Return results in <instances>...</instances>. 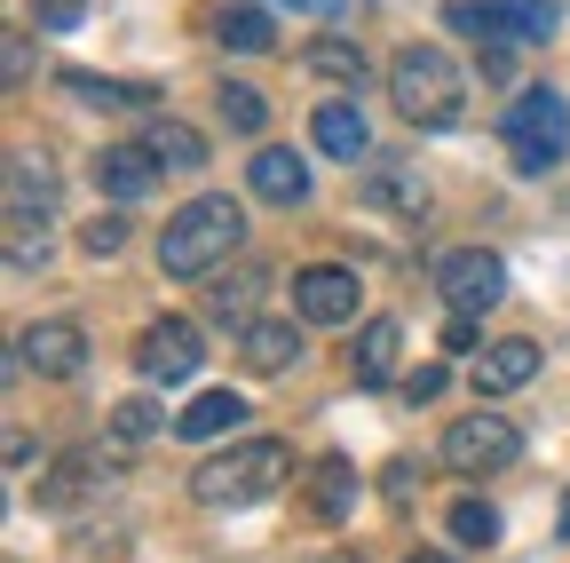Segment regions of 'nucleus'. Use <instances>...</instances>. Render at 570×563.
I'll use <instances>...</instances> for the list:
<instances>
[{
  "label": "nucleus",
  "mask_w": 570,
  "mask_h": 563,
  "mask_svg": "<svg viewBox=\"0 0 570 563\" xmlns=\"http://www.w3.org/2000/svg\"><path fill=\"white\" fill-rule=\"evenodd\" d=\"M238 246H246V206L223 198V191H206V198H190L183 215L167 223V239H159V270H167V278H214Z\"/></svg>",
  "instance_id": "1"
},
{
  "label": "nucleus",
  "mask_w": 570,
  "mask_h": 563,
  "mask_svg": "<svg viewBox=\"0 0 570 563\" xmlns=\"http://www.w3.org/2000/svg\"><path fill=\"white\" fill-rule=\"evenodd\" d=\"M389 96H396V111L420 119V127H460V111H468V80H460V64H452L444 48H396Z\"/></svg>",
  "instance_id": "2"
},
{
  "label": "nucleus",
  "mask_w": 570,
  "mask_h": 563,
  "mask_svg": "<svg viewBox=\"0 0 570 563\" xmlns=\"http://www.w3.org/2000/svg\"><path fill=\"white\" fill-rule=\"evenodd\" d=\"M285 468H294V453H285L277 437H246L238 453L206 460L190 476V501L198 508H254V501H269V492L285 484Z\"/></svg>",
  "instance_id": "3"
},
{
  "label": "nucleus",
  "mask_w": 570,
  "mask_h": 563,
  "mask_svg": "<svg viewBox=\"0 0 570 563\" xmlns=\"http://www.w3.org/2000/svg\"><path fill=\"white\" fill-rule=\"evenodd\" d=\"M508 159H515V175H547V167L570 159V111H562L554 88H515V104H508Z\"/></svg>",
  "instance_id": "4"
},
{
  "label": "nucleus",
  "mask_w": 570,
  "mask_h": 563,
  "mask_svg": "<svg viewBox=\"0 0 570 563\" xmlns=\"http://www.w3.org/2000/svg\"><path fill=\"white\" fill-rule=\"evenodd\" d=\"M444 17H452L468 40H491V48H539V40H554V25H562L554 0H452Z\"/></svg>",
  "instance_id": "5"
},
{
  "label": "nucleus",
  "mask_w": 570,
  "mask_h": 563,
  "mask_svg": "<svg viewBox=\"0 0 570 563\" xmlns=\"http://www.w3.org/2000/svg\"><path fill=\"white\" fill-rule=\"evenodd\" d=\"M515 453H523V429L508 412H460L444 429V468L452 476H499V468H515Z\"/></svg>",
  "instance_id": "6"
},
{
  "label": "nucleus",
  "mask_w": 570,
  "mask_h": 563,
  "mask_svg": "<svg viewBox=\"0 0 570 563\" xmlns=\"http://www.w3.org/2000/svg\"><path fill=\"white\" fill-rule=\"evenodd\" d=\"M436 287L460 318H483V310L508 302V262L483 254V246H452V254H436Z\"/></svg>",
  "instance_id": "7"
},
{
  "label": "nucleus",
  "mask_w": 570,
  "mask_h": 563,
  "mask_svg": "<svg viewBox=\"0 0 570 563\" xmlns=\"http://www.w3.org/2000/svg\"><path fill=\"white\" fill-rule=\"evenodd\" d=\"M198 358H206V341H198V326H190V318H159V326H142L135 366H142V381H151V389H183V381L198 373Z\"/></svg>",
  "instance_id": "8"
},
{
  "label": "nucleus",
  "mask_w": 570,
  "mask_h": 563,
  "mask_svg": "<svg viewBox=\"0 0 570 563\" xmlns=\"http://www.w3.org/2000/svg\"><path fill=\"white\" fill-rule=\"evenodd\" d=\"M111 476H119V468H111L96 445H80V453H63L56 476L40 484V508H48V516H80V508H96L104 492H111Z\"/></svg>",
  "instance_id": "9"
},
{
  "label": "nucleus",
  "mask_w": 570,
  "mask_h": 563,
  "mask_svg": "<svg viewBox=\"0 0 570 563\" xmlns=\"http://www.w3.org/2000/svg\"><path fill=\"white\" fill-rule=\"evenodd\" d=\"M48 373V381H71V373H80L88 366V333L80 326H71V318H40V326H24L17 333V366L9 373Z\"/></svg>",
  "instance_id": "10"
},
{
  "label": "nucleus",
  "mask_w": 570,
  "mask_h": 563,
  "mask_svg": "<svg viewBox=\"0 0 570 563\" xmlns=\"http://www.w3.org/2000/svg\"><path fill=\"white\" fill-rule=\"evenodd\" d=\"M294 310H302L309 326H348V318H356V270H341V262L302 270V278H294Z\"/></svg>",
  "instance_id": "11"
},
{
  "label": "nucleus",
  "mask_w": 570,
  "mask_h": 563,
  "mask_svg": "<svg viewBox=\"0 0 570 563\" xmlns=\"http://www.w3.org/2000/svg\"><path fill=\"white\" fill-rule=\"evenodd\" d=\"M356 198H365L373 215H404V223H420V215H428V183H420V167H404V159H381V167H365Z\"/></svg>",
  "instance_id": "12"
},
{
  "label": "nucleus",
  "mask_w": 570,
  "mask_h": 563,
  "mask_svg": "<svg viewBox=\"0 0 570 563\" xmlns=\"http://www.w3.org/2000/svg\"><path fill=\"white\" fill-rule=\"evenodd\" d=\"M531 373H539V341H523V333L475 349V397H508V389H523Z\"/></svg>",
  "instance_id": "13"
},
{
  "label": "nucleus",
  "mask_w": 570,
  "mask_h": 563,
  "mask_svg": "<svg viewBox=\"0 0 570 563\" xmlns=\"http://www.w3.org/2000/svg\"><path fill=\"white\" fill-rule=\"evenodd\" d=\"M309 144H317L325 159H348V167H356V159L373 152V127H365V111H356V104H341V96H333V104H317V111H309Z\"/></svg>",
  "instance_id": "14"
},
{
  "label": "nucleus",
  "mask_w": 570,
  "mask_h": 563,
  "mask_svg": "<svg viewBox=\"0 0 570 563\" xmlns=\"http://www.w3.org/2000/svg\"><path fill=\"white\" fill-rule=\"evenodd\" d=\"M246 183H254V198H269V206H302V198H309V167H302L294 152H277V144H262V152L246 159Z\"/></svg>",
  "instance_id": "15"
},
{
  "label": "nucleus",
  "mask_w": 570,
  "mask_h": 563,
  "mask_svg": "<svg viewBox=\"0 0 570 563\" xmlns=\"http://www.w3.org/2000/svg\"><path fill=\"white\" fill-rule=\"evenodd\" d=\"M151 183H159V159L142 152V144H104V152H96V191H111L119 206L142 198Z\"/></svg>",
  "instance_id": "16"
},
{
  "label": "nucleus",
  "mask_w": 570,
  "mask_h": 563,
  "mask_svg": "<svg viewBox=\"0 0 570 563\" xmlns=\"http://www.w3.org/2000/svg\"><path fill=\"white\" fill-rule=\"evenodd\" d=\"M294 358H302V333L285 326V318H254V326L238 333V366H246V373H285Z\"/></svg>",
  "instance_id": "17"
},
{
  "label": "nucleus",
  "mask_w": 570,
  "mask_h": 563,
  "mask_svg": "<svg viewBox=\"0 0 570 563\" xmlns=\"http://www.w3.org/2000/svg\"><path fill=\"white\" fill-rule=\"evenodd\" d=\"M230 429H246V397L238 389H206V397H190V412H175V437H190V445L230 437Z\"/></svg>",
  "instance_id": "18"
},
{
  "label": "nucleus",
  "mask_w": 570,
  "mask_h": 563,
  "mask_svg": "<svg viewBox=\"0 0 570 563\" xmlns=\"http://www.w3.org/2000/svg\"><path fill=\"white\" fill-rule=\"evenodd\" d=\"M48 206H56L48 167H40L32 152H17V159H9V223H40V231H48Z\"/></svg>",
  "instance_id": "19"
},
{
  "label": "nucleus",
  "mask_w": 570,
  "mask_h": 563,
  "mask_svg": "<svg viewBox=\"0 0 570 563\" xmlns=\"http://www.w3.org/2000/svg\"><path fill=\"white\" fill-rule=\"evenodd\" d=\"M396 349H404V326H396V318H373L365 333H356V381L381 389V381L396 373Z\"/></svg>",
  "instance_id": "20"
},
{
  "label": "nucleus",
  "mask_w": 570,
  "mask_h": 563,
  "mask_svg": "<svg viewBox=\"0 0 570 563\" xmlns=\"http://www.w3.org/2000/svg\"><path fill=\"white\" fill-rule=\"evenodd\" d=\"M142 152H151L159 167H206V135L190 127V119H151V135H142Z\"/></svg>",
  "instance_id": "21"
},
{
  "label": "nucleus",
  "mask_w": 570,
  "mask_h": 563,
  "mask_svg": "<svg viewBox=\"0 0 570 563\" xmlns=\"http://www.w3.org/2000/svg\"><path fill=\"white\" fill-rule=\"evenodd\" d=\"M348 501H356L348 460H317V476H309V516H317V524H341V516H348Z\"/></svg>",
  "instance_id": "22"
},
{
  "label": "nucleus",
  "mask_w": 570,
  "mask_h": 563,
  "mask_svg": "<svg viewBox=\"0 0 570 563\" xmlns=\"http://www.w3.org/2000/svg\"><path fill=\"white\" fill-rule=\"evenodd\" d=\"M56 88L80 96V104H104V111H142V104H151V88H135V80H96V72H63Z\"/></svg>",
  "instance_id": "23"
},
{
  "label": "nucleus",
  "mask_w": 570,
  "mask_h": 563,
  "mask_svg": "<svg viewBox=\"0 0 570 563\" xmlns=\"http://www.w3.org/2000/svg\"><path fill=\"white\" fill-rule=\"evenodd\" d=\"M214 40L238 48V56H262L277 40V25H269V9H223V17H214Z\"/></svg>",
  "instance_id": "24"
},
{
  "label": "nucleus",
  "mask_w": 570,
  "mask_h": 563,
  "mask_svg": "<svg viewBox=\"0 0 570 563\" xmlns=\"http://www.w3.org/2000/svg\"><path fill=\"white\" fill-rule=\"evenodd\" d=\"M302 64H309L317 80H348V88L365 80V48H356V40H309Z\"/></svg>",
  "instance_id": "25"
},
{
  "label": "nucleus",
  "mask_w": 570,
  "mask_h": 563,
  "mask_svg": "<svg viewBox=\"0 0 570 563\" xmlns=\"http://www.w3.org/2000/svg\"><path fill=\"white\" fill-rule=\"evenodd\" d=\"M159 420H167V412H159L151 397H119V405H111V437H119V445H142V437H159Z\"/></svg>",
  "instance_id": "26"
},
{
  "label": "nucleus",
  "mask_w": 570,
  "mask_h": 563,
  "mask_svg": "<svg viewBox=\"0 0 570 563\" xmlns=\"http://www.w3.org/2000/svg\"><path fill=\"white\" fill-rule=\"evenodd\" d=\"M254 294H262V270H238V278H223V287H206V310H214V318H238V326H246Z\"/></svg>",
  "instance_id": "27"
},
{
  "label": "nucleus",
  "mask_w": 570,
  "mask_h": 563,
  "mask_svg": "<svg viewBox=\"0 0 570 563\" xmlns=\"http://www.w3.org/2000/svg\"><path fill=\"white\" fill-rule=\"evenodd\" d=\"M223 119H230L238 135H262V127H269V104H262V88H246V80H223Z\"/></svg>",
  "instance_id": "28"
},
{
  "label": "nucleus",
  "mask_w": 570,
  "mask_h": 563,
  "mask_svg": "<svg viewBox=\"0 0 570 563\" xmlns=\"http://www.w3.org/2000/svg\"><path fill=\"white\" fill-rule=\"evenodd\" d=\"M452 540H460V547H491V540H499V508L460 501V508H452Z\"/></svg>",
  "instance_id": "29"
},
{
  "label": "nucleus",
  "mask_w": 570,
  "mask_h": 563,
  "mask_svg": "<svg viewBox=\"0 0 570 563\" xmlns=\"http://www.w3.org/2000/svg\"><path fill=\"white\" fill-rule=\"evenodd\" d=\"M32 25L40 32H80L88 25V0H32Z\"/></svg>",
  "instance_id": "30"
},
{
  "label": "nucleus",
  "mask_w": 570,
  "mask_h": 563,
  "mask_svg": "<svg viewBox=\"0 0 570 563\" xmlns=\"http://www.w3.org/2000/svg\"><path fill=\"white\" fill-rule=\"evenodd\" d=\"M80 246H88V254H119V246H127V215H96V223L80 231Z\"/></svg>",
  "instance_id": "31"
},
{
  "label": "nucleus",
  "mask_w": 570,
  "mask_h": 563,
  "mask_svg": "<svg viewBox=\"0 0 570 563\" xmlns=\"http://www.w3.org/2000/svg\"><path fill=\"white\" fill-rule=\"evenodd\" d=\"M475 341H483V318H460V310H452V318H444V349H460V358H468Z\"/></svg>",
  "instance_id": "32"
},
{
  "label": "nucleus",
  "mask_w": 570,
  "mask_h": 563,
  "mask_svg": "<svg viewBox=\"0 0 570 563\" xmlns=\"http://www.w3.org/2000/svg\"><path fill=\"white\" fill-rule=\"evenodd\" d=\"M404 397H412V405H436V397H444V366H420V373L404 381Z\"/></svg>",
  "instance_id": "33"
},
{
  "label": "nucleus",
  "mask_w": 570,
  "mask_h": 563,
  "mask_svg": "<svg viewBox=\"0 0 570 563\" xmlns=\"http://www.w3.org/2000/svg\"><path fill=\"white\" fill-rule=\"evenodd\" d=\"M285 9H309V17H333V9H348V0H285Z\"/></svg>",
  "instance_id": "34"
},
{
  "label": "nucleus",
  "mask_w": 570,
  "mask_h": 563,
  "mask_svg": "<svg viewBox=\"0 0 570 563\" xmlns=\"http://www.w3.org/2000/svg\"><path fill=\"white\" fill-rule=\"evenodd\" d=\"M404 563H452V555H444V547H412Z\"/></svg>",
  "instance_id": "35"
},
{
  "label": "nucleus",
  "mask_w": 570,
  "mask_h": 563,
  "mask_svg": "<svg viewBox=\"0 0 570 563\" xmlns=\"http://www.w3.org/2000/svg\"><path fill=\"white\" fill-rule=\"evenodd\" d=\"M562 540H570V501H562Z\"/></svg>",
  "instance_id": "36"
}]
</instances>
